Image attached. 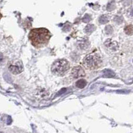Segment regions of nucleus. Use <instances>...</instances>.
I'll use <instances>...</instances> for the list:
<instances>
[{
  "mask_svg": "<svg viewBox=\"0 0 133 133\" xmlns=\"http://www.w3.org/2000/svg\"><path fill=\"white\" fill-rule=\"evenodd\" d=\"M23 70H24L23 64L20 61L12 62L9 66V70L13 74H20L23 71Z\"/></svg>",
  "mask_w": 133,
  "mask_h": 133,
  "instance_id": "nucleus-4",
  "label": "nucleus"
},
{
  "mask_svg": "<svg viewBox=\"0 0 133 133\" xmlns=\"http://www.w3.org/2000/svg\"><path fill=\"white\" fill-rule=\"evenodd\" d=\"M1 17H2V15H1V14L0 13V20H1Z\"/></svg>",
  "mask_w": 133,
  "mask_h": 133,
  "instance_id": "nucleus-15",
  "label": "nucleus"
},
{
  "mask_svg": "<svg viewBox=\"0 0 133 133\" xmlns=\"http://www.w3.org/2000/svg\"><path fill=\"white\" fill-rule=\"evenodd\" d=\"M131 16H133V9H132V10H131Z\"/></svg>",
  "mask_w": 133,
  "mask_h": 133,
  "instance_id": "nucleus-14",
  "label": "nucleus"
},
{
  "mask_svg": "<svg viewBox=\"0 0 133 133\" xmlns=\"http://www.w3.org/2000/svg\"><path fill=\"white\" fill-rule=\"evenodd\" d=\"M108 21H109V20H108V19H107L105 16H102V17H100V20H99V22L102 23V24H104V23L108 22Z\"/></svg>",
  "mask_w": 133,
  "mask_h": 133,
  "instance_id": "nucleus-11",
  "label": "nucleus"
},
{
  "mask_svg": "<svg viewBox=\"0 0 133 133\" xmlns=\"http://www.w3.org/2000/svg\"><path fill=\"white\" fill-rule=\"evenodd\" d=\"M70 69L69 62L65 59L56 60L52 65L51 72L57 76H64Z\"/></svg>",
  "mask_w": 133,
  "mask_h": 133,
  "instance_id": "nucleus-3",
  "label": "nucleus"
},
{
  "mask_svg": "<svg viewBox=\"0 0 133 133\" xmlns=\"http://www.w3.org/2000/svg\"><path fill=\"white\" fill-rule=\"evenodd\" d=\"M86 84L87 83H86V80L81 79V80H79L78 81L76 82V86L79 88H83L86 86Z\"/></svg>",
  "mask_w": 133,
  "mask_h": 133,
  "instance_id": "nucleus-6",
  "label": "nucleus"
},
{
  "mask_svg": "<svg viewBox=\"0 0 133 133\" xmlns=\"http://www.w3.org/2000/svg\"><path fill=\"white\" fill-rule=\"evenodd\" d=\"M115 21H116L118 23H121L122 22V18L121 17H116L115 18Z\"/></svg>",
  "mask_w": 133,
  "mask_h": 133,
  "instance_id": "nucleus-12",
  "label": "nucleus"
},
{
  "mask_svg": "<svg viewBox=\"0 0 133 133\" xmlns=\"http://www.w3.org/2000/svg\"><path fill=\"white\" fill-rule=\"evenodd\" d=\"M115 7H116V6H115V3H114V1H112V2L110 3L109 5H108V6H107V10H109V11L113 10H114Z\"/></svg>",
  "mask_w": 133,
  "mask_h": 133,
  "instance_id": "nucleus-8",
  "label": "nucleus"
},
{
  "mask_svg": "<svg viewBox=\"0 0 133 133\" xmlns=\"http://www.w3.org/2000/svg\"><path fill=\"white\" fill-rule=\"evenodd\" d=\"M122 3L124 6H128L132 3V0H122Z\"/></svg>",
  "mask_w": 133,
  "mask_h": 133,
  "instance_id": "nucleus-10",
  "label": "nucleus"
},
{
  "mask_svg": "<svg viewBox=\"0 0 133 133\" xmlns=\"http://www.w3.org/2000/svg\"><path fill=\"white\" fill-rule=\"evenodd\" d=\"M83 66L88 70H97L102 66V60L100 56L98 54H91L85 57L82 62Z\"/></svg>",
  "mask_w": 133,
  "mask_h": 133,
  "instance_id": "nucleus-2",
  "label": "nucleus"
},
{
  "mask_svg": "<svg viewBox=\"0 0 133 133\" xmlns=\"http://www.w3.org/2000/svg\"><path fill=\"white\" fill-rule=\"evenodd\" d=\"M108 72V73H105V76L107 77H113L115 76V74L113 72L110 71V70H106Z\"/></svg>",
  "mask_w": 133,
  "mask_h": 133,
  "instance_id": "nucleus-9",
  "label": "nucleus"
},
{
  "mask_svg": "<svg viewBox=\"0 0 133 133\" xmlns=\"http://www.w3.org/2000/svg\"><path fill=\"white\" fill-rule=\"evenodd\" d=\"M124 32L127 35H132L133 34V26L132 25H128L124 28Z\"/></svg>",
  "mask_w": 133,
  "mask_h": 133,
  "instance_id": "nucleus-7",
  "label": "nucleus"
},
{
  "mask_svg": "<svg viewBox=\"0 0 133 133\" xmlns=\"http://www.w3.org/2000/svg\"><path fill=\"white\" fill-rule=\"evenodd\" d=\"M29 39L36 48H39L46 46L52 37V34L49 30L44 28H35L32 29L29 33Z\"/></svg>",
  "mask_w": 133,
  "mask_h": 133,
  "instance_id": "nucleus-1",
  "label": "nucleus"
},
{
  "mask_svg": "<svg viewBox=\"0 0 133 133\" xmlns=\"http://www.w3.org/2000/svg\"><path fill=\"white\" fill-rule=\"evenodd\" d=\"M85 71L83 68L81 66H76L74 67L73 69L72 70L71 76L74 79L82 78L85 76Z\"/></svg>",
  "mask_w": 133,
  "mask_h": 133,
  "instance_id": "nucleus-5",
  "label": "nucleus"
},
{
  "mask_svg": "<svg viewBox=\"0 0 133 133\" xmlns=\"http://www.w3.org/2000/svg\"><path fill=\"white\" fill-rule=\"evenodd\" d=\"M3 61V56L1 53H0V64H2Z\"/></svg>",
  "mask_w": 133,
  "mask_h": 133,
  "instance_id": "nucleus-13",
  "label": "nucleus"
},
{
  "mask_svg": "<svg viewBox=\"0 0 133 133\" xmlns=\"http://www.w3.org/2000/svg\"><path fill=\"white\" fill-rule=\"evenodd\" d=\"M0 133H2V132H0Z\"/></svg>",
  "mask_w": 133,
  "mask_h": 133,
  "instance_id": "nucleus-16",
  "label": "nucleus"
}]
</instances>
